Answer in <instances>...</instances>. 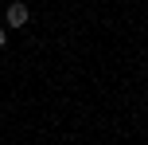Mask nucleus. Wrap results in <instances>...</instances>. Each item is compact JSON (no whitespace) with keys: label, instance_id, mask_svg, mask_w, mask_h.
<instances>
[{"label":"nucleus","instance_id":"nucleus-2","mask_svg":"<svg viewBox=\"0 0 148 145\" xmlns=\"http://www.w3.org/2000/svg\"><path fill=\"white\" fill-rule=\"evenodd\" d=\"M4 43H8V35H4V31H0V47H4Z\"/></svg>","mask_w":148,"mask_h":145},{"label":"nucleus","instance_id":"nucleus-1","mask_svg":"<svg viewBox=\"0 0 148 145\" xmlns=\"http://www.w3.org/2000/svg\"><path fill=\"white\" fill-rule=\"evenodd\" d=\"M8 24H12V28H23V24H27V4H23V0L8 4Z\"/></svg>","mask_w":148,"mask_h":145}]
</instances>
